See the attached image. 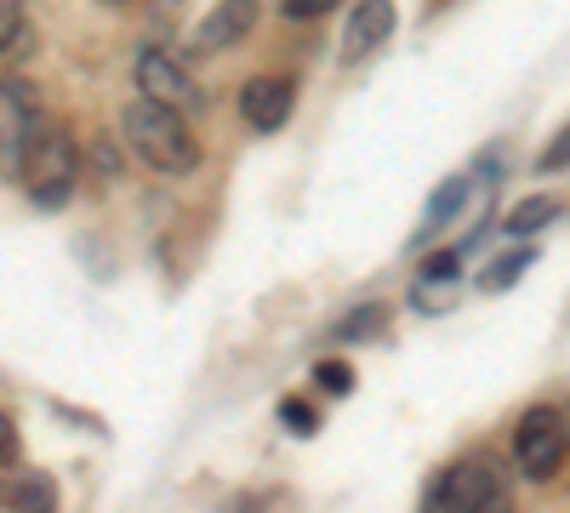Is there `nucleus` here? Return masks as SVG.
Listing matches in <instances>:
<instances>
[{
    "label": "nucleus",
    "instance_id": "1",
    "mask_svg": "<svg viewBox=\"0 0 570 513\" xmlns=\"http://www.w3.org/2000/svg\"><path fill=\"white\" fill-rule=\"evenodd\" d=\"M126 144L142 166H155L166 177H183V171H195L200 166V144H195V131L183 126V115L160 109V103H126Z\"/></svg>",
    "mask_w": 570,
    "mask_h": 513
},
{
    "label": "nucleus",
    "instance_id": "2",
    "mask_svg": "<svg viewBox=\"0 0 570 513\" xmlns=\"http://www.w3.org/2000/svg\"><path fill=\"white\" fill-rule=\"evenodd\" d=\"M75 177H80L75 137H69L63 126H40V137H35L29 155H23V171H18V182L29 189V200H35V206H46V211L69 206Z\"/></svg>",
    "mask_w": 570,
    "mask_h": 513
},
{
    "label": "nucleus",
    "instance_id": "3",
    "mask_svg": "<svg viewBox=\"0 0 570 513\" xmlns=\"http://www.w3.org/2000/svg\"><path fill=\"white\" fill-rule=\"evenodd\" d=\"M422 513H513L502 474L491 462H451V468L428 485Z\"/></svg>",
    "mask_w": 570,
    "mask_h": 513
},
{
    "label": "nucleus",
    "instance_id": "4",
    "mask_svg": "<svg viewBox=\"0 0 570 513\" xmlns=\"http://www.w3.org/2000/svg\"><path fill=\"white\" fill-rule=\"evenodd\" d=\"M46 115H40V98L29 80H0V171L18 177L23 171V155L40 137Z\"/></svg>",
    "mask_w": 570,
    "mask_h": 513
},
{
    "label": "nucleus",
    "instance_id": "5",
    "mask_svg": "<svg viewBox=\"0 0 570 513\" xmlns=\"http://www.w3.org/2000/svg\"><path fill=\"white\" fill-rule=\"evenodd\" d=\"M564 445H570V434H564V416H559L553 405H537V411L519 416V428H513V462H519L531 480L559 474Z\"/></svg>",
    "mask_w": 570,
    "mask_h": 513
},
{
    "label": "nucleus",
    "instance_id": "6",
    "mask_svg": "<svg viewBox=\"0 0 570 513\" xmlns=\"http://www.w3.org/2000/svg\"><path fill=\"white\" fill-rule=\"evenodd\" d=\"M137 91H142V103H160V109H188V103H200V86L195 75H188L171 52H160V46H142L137 52Z\"/></svg>",
    "mask_w": 570,
    "mask_h": 513
},
{
    "label": "nucleus",
    "instance_id": "7",
    "mask_svg": "<svg viewBox=\"0 0 570 513\" xmlns=\"http://www.w3.org/2000/svg\"><path fill=\"white\" fill-rule=\"evenodd\" d=\"M292 103H297V80L292 75H257L240 91V115H246L252 131H279L285 120H292Z\"/></svg>",
    "mask_w": 570,
    "mask_h": 513
},
{
    "label": "nucleus",
    "instance_id": "8",
    "mask_svg": "<svg viewBox=\"0 0 570 513\" xmlns=\"http://www.w3.org/2000/svg\"><path fill=\"white\" fill-rule=\"evenodd\" d=\"M394 34V7L389 0H371V7H354L348 12V29H343V58L348 63H360V58H371L376 46H383Z\"/></svg>",
    "mask_w": 570,
    "mask_h": 513
},
{
    "label": "nucleus",
    "instance_id": "9",
    "mask_svg": "<svg viewBox=\"0 0 570 513\" xmlns=\"http://www.w3.org/2000/svg\"><path fill=\"white\" fill-rule=\"evenodd\" d=\"M257 23V7L252 0H228V7H212L195 29V52H223V46H234L246 29Z\"/></svg>",
    "mask_w": 570,
    "mask_h": 513
},
{
    "label": "nucleus",
    "instance_id": "10",
    "mask_svg": "<svg viewBox=\"0 0 570 513\" xmlns=\"http://www.w3.org/2000/svg\"><path fill=\"white\" fill-rule=\"evenodd\" d=\"M468 200H473V177H451V182H440L434 206H428V217H422V240L434 235V228H445L451 217H462V211H468Z\"/></svg>",
    "mask_w": 570,
    "mask_h": 513
},
{
    "label": "nucleus",
    "instance_id": "11",
    "mask_svg": "<svg viewBox=\"0 0 570 513\" xmlns=\"http://www.w3.org/2000/svg\"><path fill=\"white\" fill-rule=\"evenodd\" d=\"M553 217H559V200L531 195V200H519V206L502 217V235H537V228H548Z\"/></svg>",
    "mask_w": 570,
    "mask_h": 513
},
{
    "label": "nucleus",
    "instance_id": "12",
    "mask_svg": "<svg viewBox=\"0 0 570 513\" xmlns=\"http://www.w3.org/2000/svg\"><path fill=\"white\" fill-rule=\"evenodd\" d=\"M12 502L23 507V513H58V496H52V485H46V480H18L12 485Z\"/></svg>",
    "mask_w": 570,
    "mask_h": 513
},
{
    "label": "nucleus",
    "instance_id": "13",
    "mask_svg": "<svg viewBox=\"0 0 570 513\" xmlns=\"http://www.w3.org/2000/svg\"><path fill=\"white\" fill-rule=\"evenodd\" d=\"M383 319H389V314L376 308V303H371V308H354V314H348V319L337 325V343H360V337H376V332H383Z\"/></svg>",
    "mask_w": 570,
    "mask_h": 513
},
{
    "label": "nucleus",
    "instance_id": "14",
    "mask_svg": "<svg viewBox=\"0 0 570 513\" xmlns=\"http://www.w3.org/2000/svg\"><path fill=\"white\" fill-rule=\"evenodd\" d=\"M537 257L531 251H508V257H497L491 268H485V292H508L513 286V274H525Z\"/></svg>",
    "mask_w": 570,
    "mask_h": 513
},
{
    "label": "nucleus",
    "instance_id": "15",
    "mask_svg": "<svg viewBox=\"0 0 570 513\" xmlns=\"http://www.w3.org/2000/svg\"><path fill=\"white\" fill-rule=\"evenodd\" d=\"M537 171L548 177V171H570V120L559 126V137H553V144L537 155Z\"/></svg>",
    "mask_w": 570,
    "mask_h": 513
},
{
    "label": "nucleus",
    "instance_id": "16",
    "mask_svg": "<svg viewBox=\"0 0 570 513\" xmlns=\"http://www.w3.org/2000/svg\"><path fill=\"white\" fill-rule=\"evenodd\" d=\"M279 416H285V428H292V434H314V428H320V416H314L303 399H285Z\"/></svg>",
    "mask_w": 570,
    "mask_h": 513
},
{
    "label": "nucleus",
    "instance_id": "17",
    "mask_svg": "<svg viewBox=\"0 0 570 513\" xmlns=\"http://www.w3.org/2000/svg\"><path fill=\"white\" fill-rule=\"evenodd\" d=\"M314 377H325V388H331V394H348V388H354V383H348V365H320Z\"/></svg>",
    "mask_w": 570,
    "mask_h": 513
},
{
    "label": "nucleus",
    "instance_id": "18",
    "mask_svg": "<svg viewBox=\"0 0 570 513\" xmlns=\"http://www.w3.org/2000/svg\"><path fill=\"white\" fill-rule=\"evenodd\" d=\"M12 34H18V7H7V0H0V52L12 46Z\"/></svg>",
    "mask_w": 570,
    "mask_h": 513
},
{
    "label": "nucleus",
    "instance_id": "19",
    "mask_svg": "<svg viewBox=\"0 0 570 513\" xmlns=\"http://www.w3.org/2000/svg\"><path fill=\"white\" fill-rule=\"evenodd\" d=\"M325 0H285V18H320Z\"/></svg>",
    "mask_w": 570,
    "mask_h": 513
},
{
    "label": "nucleus",
    "instance_id": "20",
    "mask_svg": "<svg viewBox=\"0 0 570 513\" xmlns=\"http://www.w3.org/2000/svg\"><path fill=\"white\" fill-rule=\"evenodd\" d=\"M0 451H12V428L7 423H0Z\"/></svg>",
    "mask_w": 570,
    "mask_h": 513
}]
</instances>
